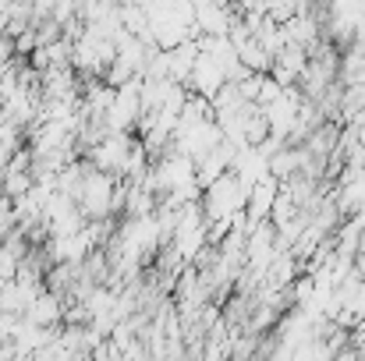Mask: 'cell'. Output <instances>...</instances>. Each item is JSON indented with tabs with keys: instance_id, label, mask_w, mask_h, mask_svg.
<instances>
[{
	"instance_id": "cell-7",
	"label": "cell",
	"mask_w": 365,
	"mask_h": 361,
	"mask_svg": "<svg viewBox=\"0 0 365 361\" xmlns=\"http://www.w3.org/2000/svg\"><path fill=\"white\" fill-rule=\"evenodd\" d=\"M32 184H36L32 170H7V188H4V195L21 199V195H29V192H32Z\"/></svg>"
},
{
	"instance_id": "cell-3",
	"label": "cell",
	"mask_w": 365,
	"mask_h": 361,
	"mask_svg": "<svg viewBox=\"0 0 365 361\" xmlns=\"http://www.w3.org/2000/svg\"><path fill=\"white\" fill-rule=\"evenodd\" d=\"M25 319H32L36 326H61V323H64V298L46 287V291L25 308Z\"/></svg>"
},
{
	"instance_id": "cell-12",
	"label": "cell",
	"mask_w": 365,
	"mask_h": 361,
	"mask_svg": "<svg viewBox=\"0 0 365 361\" xmlns=\"http://www.w3.org/2000/svg\"><path fill=\"white\" fill-rule=\"evenodd\" d=\"M4 18H7V14H4V11H0V36H4Z\"/></svg>"
},
{
	"instance_id": "cell-10",
	"label": "cell",
	"mask_w": 365,
	"mask_h": 361,
	"mask_svg": "<svg viewBox=\"0 0 365 361\" xmlns=\"http://www.w3.org/2000/svg\"><path fill=\"white\" fill-rule=\"evenodd\" d=\"M29 64H32L36 71H46V68L53 64V61H50V50H46V46H36V50L29 53Z\"/></svg>"
},
{
	"instance_id": "cell-6",
	"label": "cell",
	"mask_w": 365,
	"mask_h": 361,
	"mask_svg": "<svg viewBox=\"0 0 365 361\" xmlns=\"http://www.w3.org/2000/svg\"><path fill=\"white\" fill-rule=\"evenodd\" d=\"M298 209H302V206H298V202H294L287 192H277V199H273V209H269V220H273V224H277V231H280V227H287V224L298 216Z\"/></svg>"
},
{
	"instance_id": "cell-5",
	"label": "cell",
	"mask_w": 365,
	"mask_h": 361,
	"mask_svg": "<svg viewBox=\"0 0 365 361\" xmlns=\"http://www.w3.org/2000/svg\"><path fill=\"white\" fill-rule=\"evenodd\" d=\"M238 57H242V64H248L252 71H262V75H269V68H273V53L255 36H248L242 46H238Z\"/></svg>"
},
{
	"instance_id": "cell-1",
	"label": "cell",
	"mask_w": 365,
	"mask_h": 361,
	"mask_svg": "<svg viewBox=\"0 0 365 361\" xmlns=\"http://www.w3.org/2000/svg\"><path fill=\"white\" fill-rule=\"evenodd\" d=\"M227 78H224V64L217 61V57H210V53H202L199 50V61H195V68H192V75H188V89L192 93H199V96H217L220 93V85H224Z\"/></svg>"
},
{
	"instance_id": "cell-9",
	"label": "cell",
	"mask_w": 365,
	"mask_h": 361,
	"mask_svg": "<svg viewBox=\"0 0 365 361\" xmlns=\"http://www.w3.org/2000/svg\"><path fill=\"white\" fill-rule=\"evenodd\" d=\"M36 46H39V39H36V28H25L21 36H14V53L29 57V53H32Z\"/></svg>"
},
{
	"instance_id": "cell-11",
	"label": "cell",
	"mask_w": 365,
	"mask_h": 361,
	"mask_svg": "<svg viewBox=\"0 0 365 361\" xmlns=\"http://www.w3.org/2000/svg\"><path fill=\"white\" fill-rule=\"evenodd\" d=\"M355 135H359V142H365V110H359V114H351V117L344 120Z\"/></svg>"
},
{
	"instance_id": "cell-2",
	"label": "cell",
	"mask_w": 365,
	"mask_h": 361,
	"mask_svg": "<svg viewBox=\"0 0 365 361\" xmlns=\"http://www.w3.org/2000/svg\"><path fill=\"white\" fill-rule=\"evenodd\" d=\"M277 192H280V181H277L273 174H266L262 181H255V184L248 188V199H245V216H248V224L269 220V209H273Z\"/></svg>"
},
{
	"instance_id": "cell-8",
	"label": "cell",
	"mask_w": 365,
	"mask_h": 361,
	"mask_svg": "<svg viewBox=\"0 0 365 361\" xmlns=\"http://www.w3.org/2000/svg\"><path fill=\"white\" fill-rule=\"evenodd\" d=\"M280 96H284V85H280L273 75H266V78H262V89H259V100H255V103H259V107H269V103H277Z\"/></svg>"
},
{
	"instance_id": "cell-4",
	"label": "cell",
	"mask_w": 365,
	"mask_h": 361,
	"mask_svg": "<svg viewBox=\"0 0 365 361\" xmlns=\"http://www.w3.org/2000/svg\"><path fill=\"white\" fill-rule=\"evenodd\" d=\"M266 163H269V174H273L277 181H287L291 174L302 170V145H284V149H277Z\"/></svg>"
}]
</instances>
